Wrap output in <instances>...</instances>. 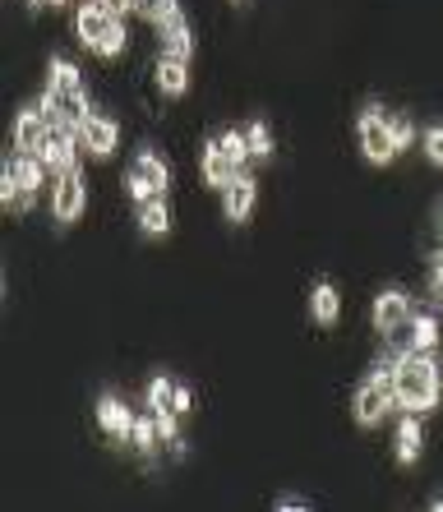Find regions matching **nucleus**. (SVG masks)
Masks as SVG:
<instances>
[{"instance_id":"obj_15","label":"nucleus","mask_w":443,"mask_h":512,"mask_svg":"<svg viewBox=\"0 0 443 512\" xmlns=\"http://www.w3.org/2000/svg\"><path fill=\"white\" fill-rule=\"evenodd\" d=\"M420 443H425V429H420L416 416H402L397 420V439H393V453L402 466H416L420 462Z\"/></svg>"},{"instance_id":"obj_5","label":"nucleus","mask_w":443,"mask_h":512,"mask_svg":"<svg viewBox=\"0 0 443 512\" xmlns=\"http://www.w3.org/2000/svg\"><path fill=\"white\" fill-rule=\"evenodd\" d=\"M74 143H79V130L74 125H51L47 130V143H42V162H47L51 176H65V171H79V153H74Z\"/></svg>"},{"instance_id":"obj_12","label":"nucleus","mask_w":443,"mask_h":512,"mask_svg":"<svg viewBox=\"0 0 443 512\" xmlns=\"http://www.w3.org/2000/svg\"><path fill=\"white\" fill-rule=\"evenodd\" d=\"M199 171H204V180L213 185V190H227V180L236 176V167H231L227 148H222V139H208L204 153H199Z\"/></svg>"},{"instance_id":"obj_9","label":"nucleus","mask_w":443,"mask_h":512,"mask_svg":"<svg viewBox=\"0 0 443 512\" xmlns=\"http://www.w3.org/2000/svg\"><path fill=\"white\" fill-rule=\"evenodd\" d=\"M254 199H259V180L250 171H236L222 190V208H227V222H245L254 213Z\"/></svg>"},{"instance_id":"obj_32","label":"nucleus","mask_w":443,"mask_h":512,"mask_svg":"<svg viewBox=\"0 0 443 512\" xmlns=\"http://www.w3.org/2000/svg\"><path fill=\"white\" fill-rule=\"evenodd\" d=\"M236 5H245V0H236Z\"/></svg>"},{"instance_id":"obj_21","label":"nucleus","mask_w":443,"mask_h":512,"mask_svg":"<svg viewBox=\"0 0 443 512\" xmlns=\"http://www.w3.org/2000/svg\"><path fill=\"white\" fill-rule=\"evenodd\" d=\"M0 203H5L10 213H28V208H33V199H28L24 185L14 180V171H0Z\"/></svg>"},{"instance_id":"obj_30","label":"nucleus","mask_w":443,"mask_h":512,"mask_svg":"<svg viewBox=\"0 0 443 512\" xmlns=\"http://www.w3.org/2000/svg\"><path fill=\"white\" fill-rule=\"evenodd\" d=\"M97 5H102V10H107V14H116V19H125V14H130V10H139L144 0H97Z\"/></svg>"},{"instance_id":"obj_11","label":"nucleus","mask_w":443,"mask_h":512,"mask_svg":"<svg viewBox=\"0 0 443 512\" xmlns=\"http://www.w3.org/2000/svg\"><path fill=\"white\" fill-rule=\"evenodd\" d=\"M97 425L107 429L116 443H130V429H134V416H130V406L120 402V397L102 393L97 397Z\"/></svg>"},{"instance_id":"obj_26","label":"nucleus","mask_w":443,"mask_h":512,"mask_svg":"<svg viewBox=\"0 0 443 512\" xmlns=\"http://www.w3.org/2000/svg\"><path fill=\"white\" fill-rule=\"evenodd\" d=\"M125 194H130V199L134 203H148V199H157V190H153V185H148V176H144V171H125Z\"/></svg>"},{"instance_id":"obj_27","label":"nucleus","mask_w":443,"mask_h":512,"mask_svg":"<svg viewBox=\"0 0 443 512\" xmlns=\"http://www.w3.org/2000/svg\"><path fill=\"white\" fill-rule=\"evenodd\" d=\"M420 143H425V157H430L434 167H443V125H430V130L420 134Z\"/></svg>"},{"instance_id":"obj_6","label":"nucleus","mask_w":443,"mask_h":512,"mask_svg":"<svg viewBox=\"0 0 443 512\" xmlns=\"http://www.w3.org/2000/svg\"><path fill=\"white\" fill-rule=\"evenodd\" d=\"M374 333H384V337H397L402 333V323L411 319V296L407 291H397V286H388V291H379V296H374Z\"/></svg>"},{"instance_id":"obj_17","label":"nucleus","mask_w":443,"mask_h":512,"mask_svg":"<svg viewBox=\"0 0 443 512\" xmlns=\"http://www.w3.org/2000/svg\"><path fill=\"white\" fill-rule=\"evenodd\" d=\"M310 314H314V323H319V328H333V323H337V314H342V296H337L333 282H314Z\"/></svg>"},{"instance_id":"obj_16","label":"nucleus","mask_w":443,"mask_h":512,"mask_svg":"<svg viewBox=\"0 0 443 512\" xmlns=\"http://www.w3.org/2000/svg\"><path fill=\"white\" fill-rule=\"evenodd\" d=\"M47 74H51V84H47V88H51L56 97H79V93H84V74H79V65H74V60L51 56Z\"/></svg>"},{"instance_id":"obj_29","label":"nucleus","mask_w":443,"mask_h":512,"mask_svg":"<svg viewBox=\"0 0 443 512\" xmlns=\"http://www.w3.org/2000/svg\"><path fill=\"white\" fill-rule=\"evenodd\" d=\"M430 305L443 310V250L430 259Z\"/></svg>"},{"instance_id":"obj_20","label":"nucleus","mask_w":443,"mask_h":512,"mask_svg":"<svg viewBox=\"0 0 443 512\" xmlns=\"http://www.w3.org/2000/svg\"><path fill=\"white\" fill-rule=\"evenodd\" d=\"M148 406H153V416H162V411H176L180 416V383H171L167 374H157L148 383Z\"/></svg>"},{"instance_id":"obj_23","label":"nucleus","mask_w":443,"mask_h":512,"mask_svg":"<svg viewBox=\"0 0 443 512\" xmlns=\"http://www.w3.org/2000/svg\"><path fill=\"white\" fill-rule=\"evenodd\" d=\"M157 439H162V434H157V420L134 416V429H130V443H134V448H139V453H153Z\"/></svg>"},{"instance_id":"obj_8","label":"nucleus","mask_w":443,"mask_h":512,"mask_svg":"<svg viewBox=\"0 0 443 512\" xmlns=\"http://www.w3.org/2000/svg\"><path fill=\"white\" fill-rule=\"evenodd\" d=\"M79 143H84V153H93V157H111L120 143V125L111 116H102V111H93V116L79 125Z\"/></svg>"},{"instance_id":"obj_19","label":"nucleus","mask_w":443,"mask_h":512,"mask_svg":"<svg viewBox=\"0 0 443 512\" xmlns=\"http://www.w3.org/2000/svg\"><path fill=\"white\" fill-rule=\"evenodd\" d=\"M134 171H144L148 185H153L157 194L171 190V167L162 162V153H153V148H139V157H134Z\"/></svg>"},{"instance_id":"obj_25","label":"nucleus","mask_w":443,"mask_h":512,"mask_svg":"<svg viewBox=\"0 0 443 512\" xmlns=\"http://www.w3.org/2000/svg\"><path fill=\"white\" fill-rule=\"evenodd\" d=\"M245 139H250V153L254 157H273V130H268L264 120H254L250 130H245Z\"/></svg>"},{"instance_id":"obj_1","label":"nucleus","mask_w":443,"mask_h":512,"mask_svg":"<svg viewBox=\"0 0 443 512\" xmlns=\"http://www.w3.org/2000/svg\"><path fill=\"white\" fill-rule=\"evenodd\" d=\"M393 383H397V406H407V411H434L443 397V370L434 365V356H411V351H402V356H397V370H393Z\"/></svg>"},{"instance_id":"obj_7","label":"nucleus","mask_w":443,"mask_h":512,"mask_svg":"<svg viewBox=\"0 0 443 512\" xmlns=\"http://www.w3.org/2000/svg\"><path fill=\"white\" fill-rule=\"evenodd\" d=\"M47 130H51L47 111H42V107H24L19 116H14V153L37 157V153H42V143H47Z\"/></svg>"},{"instance_id":"obj_22","label":"nucleus","mask_w":443,"mask_h":512,"mask_svg":"<svg viewBox=\"0 0 443 512\" xmlns=\"http://www.w3.org/2000/svg\"><path fill=\"white\" fill-rule=\"evenodd\" d=\"M222 148H227V157H231V167H236V171H245V162H250V139H245V134H240V130H227V134H222Z\"/></svg>"},{"instance_id":"obj_31","label":"nucleus","mask_w":443,"mask_h":512,"mask_svg":"<svg viewBox=\"0 0 443 512\" xmlns=\"http://www.w3.org/2000/svg\"><path fill=\"white\" fill-rule=\"evenodd\" d=\"M47 5H65V0H47Z\"/></svg>"},{"instance_id":"obj_10","label":"nucleus","mask_w":443,"mask_h":512,"mask_svg":"<svg viewBox=\"0 0 443 512\" xmlns=\"http://www.w3.org/2000/svg\"><path fill=\"white\" fill-rule=\"evenodd\" d=\"M402 351H411V356H434V346H439V319L434 314H411L407 323H402Z\"/></svg>"},{"instance_id":"obj_2","label":"nucleus","mask_w":443,"mask_h":512,"mask_svg":"<svg viewBox=\"0 0 443 512\" xmlns=\"http://www.w3.org/2000/svg\"><path fill=\"white\" fill-rule=\"evenodd\" d=\"M393 370H397V356L393 360H379L370 370V379L356 388V397H351V416H356L360 429L379 425V420L388 416L397 406V383H393Z\"/></svg>"},{"instance_id":"obj_14","label":"nucleus","mask_w":443,"mask_h":512,"mask_svg":"<svg viewBox=\"0 0 443 512\" xmlns=\"http://www.w3.org/2000/svg\"><path fill=\"white\" fill-rule=\"evenodd\" d=\"M111 19H116V14H107V10H102V5H97V0H88L84 10L74 14V33H79V42H88V47L97 51V42L107 37Z\"/></svg>"},{"instance_id":"obj_18","label":"nucleus","mask_w":443,"mask_h":512,"mask_svg":"<svg viewBox=\"0 0 443 512\" xmlns=\"http://www.w3.org/2000/svg\"><path fill=\"white\" fill-rule=\"evenodd\" d=\"M139 231L144 236H167L171 231V208H167V199L157 194V199H148V203H139Z\"/></svg>"},{"instance_id":"obj_13","label":"nucleus","mask_w":443,"mask_h":512,"mask_svg":"<svg viewBox=\"0 0 443 512\" xmlns=\"http://www.w3.org/2000/svg\"><path fill=\"white\" fill-rule=\"evenodd\" d=\"M157 88H162V93L167 97H185L190 93V60L185 56H167V51H162V60H157Z\"/></svg>"},{"instance_id":"obj_4","label":"nucleus","mask_w":443,"mask_h":512,"mask_svg":"<svg viewBox=\"0 0 443 512\" xmlns=\"http://www.w3.org/2000/svg\"><path fill=\"white\" fill-rule=\"evenodd\" d=\"M88 208V185H84V171H65V176H56V190H51V213H56V222H79Z\"/></svg>"},{"instance_id":"obj_28","label":"nucleus","mask_w":443,"mask_h":512,"mask_svg":"<svg viewBox=\"0 0 443 512\" xmlns=\"http://www.w3.org/2000/svg\"><path fill=\"white\" fill-rule=\"evenodd\" d=\"M388 134H393V143H397V153L407 148L411 139H416V125H411L407 116H388Z\"/></svg>"},{"instance_id":"obj_24","label":"nucleus","mask_w":443,"mask_h":512,"mask_svg":"<svg viewBox=\"0 0 443 512\" xmlns=\"http://www.w3.org/2000/svg\"><path fill=\"white\" fill-rule=\"evenodd\" d=\"M125 42H130V33H125V19H111L107 37L97 42V56H120V51H125Z\"/></svg>"},{"instance_id":"obj_3","label":"nucleus","mask_w":443,"mask_h":512,"mask_svg":"<svg viewBox=\"0 0 443 512\" xmlns=\"http://www.w3.org/2000/svg\"><path fill=\"white\" fill-rule=\"evenodd\" d=\"M356 134H360V153L370 157L374 167H388V162L397 157V143H393V134H388V116H384L379 102H370V107L360 111Z\"/></svg>"}]
</instances>
